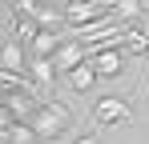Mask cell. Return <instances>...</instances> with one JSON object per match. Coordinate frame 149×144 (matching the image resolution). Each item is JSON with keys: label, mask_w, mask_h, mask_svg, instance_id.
<instances>
[{"label": "cell", "mask_w": 149, "mask_h": 144, "mask_svg": "<svg viewBox=\"0 0 149 144\" xmlns=\"http://www.w3.org/2000/svg\"><path fill=\"white\" fill-rule=\"evenodd\" d=\"M61 76H65V84H69L73 92H93V84H97V72L89 64V56H85L81 64H73L69 72H61Z\"/></svg>", "instance_id": "6"}, {"label": "cell", "mask_w": 149, "mask_h": 144, "mask_svg": "<svg viewBox=\"0 0 149 144\" xmlns=\"http://www.w3.org/2000/svg\"><path fill=\"white\" fill-rule=\"evenodd\" d=\"M0 40H4V36H0Z\"/></svg>", "instance_id": "16"}, {"label": "cell", "mask_w": 149, "mask_h": 144, "mask_svg": "<svg viewBox=\"0 0 149 144\" xmlns=\"http://www.w3.org/2000/svg\"><path fill=\"white\" fill-rule=\"evenodd\" d=\"M0 104L8 108V116H12V120H28V116H32V108H36V96H28V92H8Z\"/></svg>", "instance_id": "8"}, {"label": "cell", "mask_w": 149, "mask_h": 144, "mask_svg": "<svg viewBox=\"0 0 149 144\" xmlns=\"http://www.w3.org/2000/svg\"><path fill=\"white\" fill-rule=\"evenodd\" d=\"M4 144H36L32 124H28V120H12V124L4 128Z\"/></svg>", "instance_id": "10"}, {"label": "cell", "mask_w": 149, "mask_h": 144, "mask_svg": "<svg viewBox=\"0 0 149 144\" xmlns=\"http://www.w3.org/2000/svg\"><path fill=\"white\" fill-rule=\"evenodd\" d=\"M89 64L97 72V80H117L125 72V56H121V48H101V52L89 56Z\"/></svg>", "instance_id": "3"}, {"label": "cell", "mask_w": 149, "mask_h": 144, "mask_svg": "<svg viewBox=\"0 0 149 144\" xmlns=\"http://www.w3.org/2000/svg\"><path fill=\"white\" fill-rule=\"evenodd\" d=\"M73 144H101V136H93V132H85V136H77Z\"/></svg>", "instance_id": "12"}, {"label": "cell", "mask_w": 149, "mask_h": 144, "mask_svg": "<svg viewBox=\"0 0 149 144\" xmlns=\"http://www.w3.org/2000/svg\"><path fill=\"white\" fill-rule=\"evenodd\" d=\"M0 68L24 72V44L20 40H0Z\"/></svg>", "instance_id": "9"}, {"label": "cell", "mask_w": 149, "mask_h": 144, "mask_svg": "<svg viewBox=\"0 0 149 144\" xmlns=\"http://www.w3.org/2000/svg\"><path fill=\"white\" fill-rule=\"evenodd\" d=\"M49 60H52V68H56V72H69L73 64H81V60H85V48L77 44L73 36H61V44L52 48Z\"/></svg>", "instance_id": "5"}, {"label": "cell", "mask_w": 149, "mask_h": 144, "mask_svg": "<svg viewBox=\"0 0 149 144\" xmlns=\"http://www.w3.org/2000/svg\"><path fill=\"white\" fill-rule=\"evenodd\" d=\"M141 4H145V0H141Z\"/></svg>", "instance_id": "15"}, {"label": "cell", "mask_w": 149, "mask_h": 144, "mask_svg": "<svg viewBox=\"0 0 149 144\" xmlns=\"http://www.w3.org/2000/svg\"><path fill=\"white\" fill-rule=\"evenodd\" d=\"M121 48H129L133 56H145L149 40H145V32H141L137 24H125V32H121Z\"/></svg>", "instance_id": "11"}, {"label": "cell", "mask_w": 149, "mask_h": 144, "mask_svg": "<svg viewBox=\"0 0 149 144\" xmlns=\"http://www.w3.org/2000/svg\"><path fill=\"white\" fill-rule=\"evenodd\" d=\"M129 120H133V108L121 96H101L93 104V124L97 128H113V124H129Z\"/></svg>", "instance_id": "2"}, {"label": "cell", "mask_w": 149, "mask_h": 144, "mask_svg": "<svg viewBox=\"0 0 149 144\" xmlns=\"http://www.w3.org/2000/svg\"><path fill=\"white\" fill-rule=\"evenodd\" d=\"M137 28H141V32H145V40H149V16H145V20H141V24H137Z\"/></svg>", "instance_id": "13"}, {"label": "cell", "mask_w": 149, "mask_h": 144, "mask_svg": "<svg viewBox=\"0 0 149 144\" xmlns=\"http://www.w3.org/2000/svg\"><path fill=\"white\" fill-rule=\"evenodd\" d=\"M28 124H32L36 140H61L73 128V108H65L56 96H36V108H32Z\"/></svg>", "instance_id": "1"}, {"label": "cell", "mask_w": 149, "mask_h": 144, "mask_svg": "<svg viewBox=\"0 0 149 144\" xmlns=\"http://www.w3.org/2000/svg\"><path fill=\"white\" fill-rule=\"evenodd\" d=\"M61 36H65V32H56V28H36L24 48L32 52V56H52V48L61 44Z\"/></svg>", "instance_id": "7"}, {"label": "cell", "mask_w": 149, "mask_h": 144, "mask_svg": "<svg viewBox=\"0 0 149 144\" xmlns=\"http://www.w3.org/2000/svg\"><path fill=\"white\" fill-rule=\"evenodd\" d=\"M24 72H28V80L40 88V96H56V68H52L49 56H32Z\"/></svg>", "instance_id": "4"}, {"label": "cell", "mask_w": 149, "mask_h": 144, "mask_svg": "<svg viewBox=\"0 0 149 144\" xmlns=\"http://www.w3.org/2000/svg\"><path fill=\"white\" fill-rule=\"evenodd\" d=\"M145 56H149V48H145Z\"/></svg>", "instance_id": "14"}]
</instances>
